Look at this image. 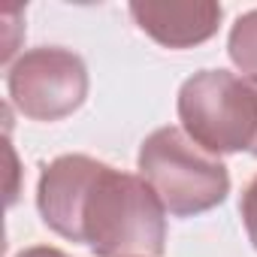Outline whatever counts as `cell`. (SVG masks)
I'll return each instance as SVG.
<instances>
[{"label":"cell","instance_id":"6","mask_svg":"<svg viewBox=\"0 0 257 257\" xmlns=\"http://www.w3.org/2000/svg\"><path fill=\"white\" fill-rule=\"evenodd\" d=\"M131 16L143 34L167 49H194L218 34L221 4L185 0V4H131Z\"/></svg>","mask_w":257,"mask_h":257},{"label":"cell","instance_id":"4","mask_svg":"<svg viewBox=\"0 0 257 257\" xmlns=\"http://www.w3.org/2000/svg\"><path fill=\"white\" fill-rule=\"evenodd\" d=\"M7 88L13 106L31 121H61L88 97L85 61L58 46H40L10 64Z\"/></svg>","mask_w":257,"mask_h":257},{"label":"cell","instance_id":"8","mask_svg":"<svg viewBox=\"0 0 257 257\" xmlns=\"http://www.w3.org/2000/svg\"><path fill=\"white\" fill-rule=\"evenodd\" d=\"M239 212H242V224L248 230V239L257 248V176L248 182V188L242 194V203H239Z\"/></svg>","mask_w":257,"mask_h":257},{"label":"cell","instance_id":"3","mask_svg":"<svg viewBox=\"0 0 257 257\" xmlns=\"http://www.w3.org/2000/svg\"><path fill=\"white\" fill-rule=\"evenodd\" d=\"M182 131L209 155L257 158V82L227 70H200L179 91Z\"/></svg>","mask_w":257,"mask_h":257},{"label":"cell","instance_id":"9","mask_svg":"<svg viewBox=\"0 0 257 257\" xmlns=\"http://www.w3.org/2000/svg\"><path fill=\"white\" fill-rule=\"evenodd\" d=\"M16 257H67V254H64V251H58V248H49V245H34V248L19 251Z\"/></svg>","mask_w":257,"mask_h":257},{"label":"cell","instance_id":"7","mask_svg":"<svg viewBox=\"0 0 257 257\" xmlns=\"http://www.w3.org/2000/svg\"><path fill=\"white\" fill-rule=\"evenodd\" d=\"M227 52H230V61L239 67V73L257 82V10L236 19V25L230 28Z\"/></svg>","mask_w":257,"mask_h":257},{"label":"cell","instance_id":"5","mask_svg":"<svg viewBox=\"0 0 257 257\" xmlns=\"http://www.w3.org/2000/svg\"><path fill=\"white\" fill-rule=\"evenodd\" d=\"M100 170H103V161L88 155H61L43 167L40 185H37V209L49 230L76 242L79 215Z\"/></svg>","mask_w":257,"mask_h":257},{"label":"cell","instance_id":"1","mask_svg":"<svg viewBox=\"0 0 257 257\" xmlns=\"http://www.w3.org/2000/svg\"><path fill=\"white\" fill-rule=\"evenodd\" d=\"M76 242L97 257H161L167 248V209L143 176L103 164L85 197Z\"/></svg>","mask_w":257,"mask_h":257},{"label":"cell","instance_id":"2","mask_svg":"<svg viewBox=\"0 0 257 257\" xmlns=\"http://www.w3.org/2000/svg\"><path fill=\"white\" fill-rule=\"evenodd\" d=\"M140 173L173 218L203 215L230 194V173L221 158L200 149L182 127H161L146 137Z\"/></svg>","mask_w":257,"mask_h":257}]
</instances>
